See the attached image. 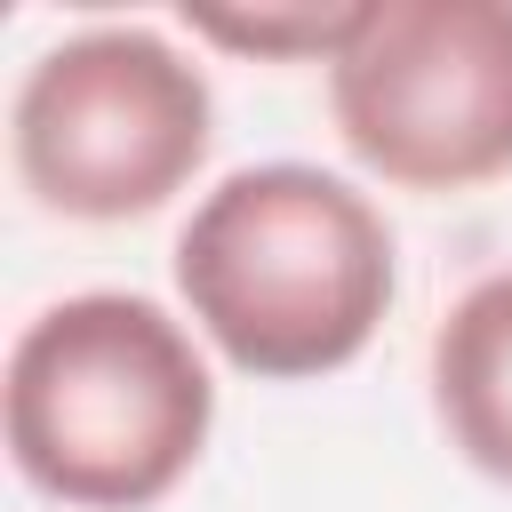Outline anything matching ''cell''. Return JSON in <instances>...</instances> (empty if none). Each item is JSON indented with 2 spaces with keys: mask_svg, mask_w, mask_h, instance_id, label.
<instances>
[{
  "mask_svg": "<svg viewBox=\"0 0 512 512\" xmlns=\"http://www.w3.org/2000/svg\"><path fill=\"white\" fill-rule=\"evenodd\" d=\"M176 296L240 376L304 384L368 352L400 296V248L384 208L336 168L256 160L184 216Z\"/></svg>",
  "mask_w": 512,
  "mask_h": 512,
  "instance_id": "1",
  "label": "cell"
},
{
  "mask_svg": "<svg viewBox=\"0 0 512 512\" xmlns=\"http://www.w3.org/2000/svg\"><path fill=\"white\" fill-rule=\"evenodd\" d=\"M8 456L72 512L160 504L216 432V376L160 296L80 288L8 344Z\"/></svg>",
  "mask_w": 512,
  "mask_h": 512,
  "instance_id": "2",
  "label": "cell"
},
{
  "mask_svg": "<svg viewBox=\"0 0 512 512\" xmlns=\"http://www.w3.org/2000/svg\"><path fill=\"white\" fill-rule=\"evenodd\" d=\"M216 144L208 72L152 24H88L40 48L8 104L24 192L72 224L168 208Z\"/></svg>",
  "mask_w": 512,
  "mask_h": 512,
  "instance_id": "3",
  "label": "cell"
},
{
  "mask_svg": "<svg viewBox=\"0 0 512 512\" xmlns=\"http://www.w3.org/2000/svg\"><path fill=\"white\" fill-rule=\"evenodd\" d=\"M328 120L400 192L512 176V0H368L328 64Z\"/></svg>",
  "mask_w": 512,
  "mask_h": 512,
  "instance_id": "4",
  "label": "cell"
},
{
  "mask_svg": "<svg viewBox=\"0 0 512 512\" xmlns=\"http://www.w3.org/2000/svg\"><path fill=\"white\" fill-rule=\"evenodd\" d=\"M432 416L480 480L512 488V264L472 280L432 328Z\"/></svg>",
  "mask_w": 512,
  "mask_h": 512,
  "instance_id": "5",
  "label": "cell"
},
{
  "mask_svg": "<svg viewBox=\"0 0 512 512\" xmlns=\"http://www.w3.org/2000/svg\"><path fill=\"white\" fill-rule=\"evenodd\" d=\"M360 8L368 0H288V8H192L184 0V24L192 40H216V48H240V56H264V64H336L344 40L360 32Z\"/></svg>",
  "mask_w": 512,
  "mask_h": 512,
  "instance_id": "6",
  "label": "cell"
}]
</instances>
